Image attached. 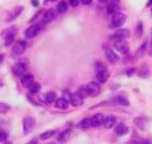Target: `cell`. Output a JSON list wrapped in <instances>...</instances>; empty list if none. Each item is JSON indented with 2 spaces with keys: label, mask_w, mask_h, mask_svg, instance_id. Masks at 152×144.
I'll return each instance as SVG.
<instances>
[{
  "label": "cell",
  "mask_w": 152,
  "mask_h": 144,
  "mask_svg": "<svg viewBox=\"0 0 152 144\" xmlns=\"http://www.w3.org/2000/svg\"><path fill=\"white\" fill-rule=\"evenodd\" d=\"M146 5H147L148 7L152 5V0H148V2H147V4H146Z\"/></svg>",
  "instance_id": "42"
},
{
  "label": "cell",
  "mask_w": 152,
  "mask_h": 144,
  "mask_svg": "<svg viewBox=\"0 0 152 144\" xmlns=\"http://www.w3.org/2000/svg\"><path fill=\"white\" fill-rule=\"evenodd\" d=\"M27 144H37V142L36 140H31L30 141V142L28 143Z\"/></svg>",
  "instance_id": "44"
},
{
  "label": "cell",
  "mask_w": 152,
  "mask_h": 144,
  "mask_svg": "<svg viewBox=\"0 0 152 144\" xmlns=\"http://www.w3.org/2000/svg\"><path fill=\"white\" fill-rule=\"evenodd\" d=\"M72 134V129H66L64 131H63L62 132L60 133V134L58 137V141L59 143L63 144L66 143L67 141L69 140L70 137Z\"/></svg>",
  "instance_id": "15"
},
{
  "label": "cell",
  "mask_w": 152,
  "mask_h": 144,
  "mask_svg": "<svg viewBox=\"0 0 152 144\" xmlns=\"http://www.w3.org/2000/svg\"><path fill=\"white\" fill-rule=\"evenodd\" d=\"M2 144H12V143L11 142V141H5V142L3 143Z\"/></svg>",
  "instance_id": "46"
},
{
  "label": "cell",
  "mask_w": 152,
  "mask_h": 144,
  "mask_svg": "<svg viewBox=\"0 0 152 144\" xmlns=\"http://www.w3.org/2000/svg\"><path fill=\"white\" fill-rule=\"evenodd\" d=\"M150 144H152V141H151V142H150Z\"/></svg>",
  "instance_id": "49"
},
{
  "label": "cell",
  "mask_w": 152,
  "mask_h": 144,
  "mask_svg": "<svg viewBox=\"0 0 152 144\" xmlns=\"http://www.w3.org/2000/svg\"><path fill=\"white\" fill-rule=\"evenodd\" d=\"M149 55H152V35H151V38L150 49H149Z\"/></svg>",
  "instance_id": "40"
},
{
  "label": "cell",
  "mask_w": 152,
  "mask_h": 144,
  "mask_svg": "<svg viewBox=\"0 0 152 144\" xmlns=\"http://www.w3.org/2000/svg\"><path fill=\"white\" fill-rule=\"evenodd\" d=\"M8 134L6 132L3 130H0V142H5L7 140Z\"/></svg>",
  "instance_id": "34"
},
{
  "label": "cell",
  "mask_w": 152,
  "mask_h": 144,
  "mask_svg": "<svg viewBox=\"0 0 152 144\" xmlns=\"http://www.w3.org/2000/svg\"><path fill=\"white\" fill-rule=\"evenodd\" d=\"M104 118V116L102 114H101V113L95 114V115L93 116L92 118L90 119V125H91L92 127H99L100 126L103 125Z\"/></svg>",
  "instance_id": "11"
},
{
  "label": "cell",
  "mask_w": 152,
  "mask_h": 144,
  "mask_svg": "<svg viewBox=\"0 0 152 144\" xmlns=\"http://www.w3.org/2000/svg\"><path fill=\"white\" fill-rule=\"evenodd\" d=\"M94 69H95V71H96V73H99V72L107 70V67L105 66V64L101 61H96V62H95Z\"/></svg>",
  "instance_id": "25"
},
{
  "label": "cell",
  "mask_w": 152,
  "mask_h": 144,
  "mask_svg": "<svg viewBox=\"0 0 152 144\" xmlns=\"http://www.w3.org/2000/svg\"><path fill=\"white\" fill-rule=\"evenodd\" d=\"M126 20L127 17L125 14L122 12H116L113 14L111 18V26L113 28L119 29L125 24Z\"/></svg>",
  "instance_id": "2"
},
{
  "label": "cell",
  "mask_w": 152,
  "mask_h": 144,
  "mask_svg": "<svg viewBox=\"0 0 152 144\" xmlns=\"http://www.w3.org/2000/svg\"><path fill=\"white\" fill-rule=\"evenodd\" d=\"M69 5L68 3L66 2V1L65 0H61L57 5V10L59 13L63 14V13H65L66 11L68 10Z\"/></svg>",
  "instance_id": "22"
},
{
  "label": "cell",
  "mask_w": 152,
  "mask_h": 144,
  "mask_svg": "<svg viewBox=\"0 0 152 144\" xmlns=\"http://www.w3.org/2000/svg\"><path fill=\"white\" fill-rule=\"evenodd\" d=\"M3 85H4L3 82H2V79H0V87H3Z\"/></svg>",
  "instance_id": "45"
},
{
  "label": "cell",
  "mask_w": 152,
  "mask_h": 144,
  "mask_svg": "<svg viewBox=\"0 0 152 144\" xmlns=\"http://www.w3.org/2000/svg\"><path fill=\"white\" fill-rule=\"evenodd\" d=\"M114 132L117 136H124L128 133L129 129L125 123H120L116 125L115 129H114Z\"/></svg>",
  "instance_id": "17"
},
{
  "label": "cell",
  "mask_w": 152,
  "mask_h": 144,
  "mask_svg": "<svg viewBox=\"0 0 152 144\" xmlns=\"http://www.w3.org/2000/svg\"><path fill=\"white\" fill-rule=\"evenodd\" d=\"M48 144H56V143H55L52 142V143H48Z\"/></svg>",
  "instance_id": "48"
},
{
  "label": "cell",
  "mask_w": 152,
  "mask_h": 144,
  "mask_svg": "<svg viewBox=\"0 0 152 144\" xmlns=\"http://www.w3.org/2000/svg\"><path fill=\"white\" fill-rule=\"evenodd\" d=\"M23 10H24V7L22 5H18V6H16L12 8L7 15L6 20H5L7 23H11V22L14 21L23 13Z\"/></svg>",
  "instance_id": "5"
},
{
  "label": "cell",
  "mask_w": 152,
  "mask_h": 144,
  "mask_svg": "<svg viewBox=\"0 0 152 144\" xmlns=\"http://www.w3.org/2000/svg\"><path fill=\"white\" fill-rule=\"evenodd\" d=\"M11 110V105L5 102H0V114H7Z\"/></svg>",
  "instance_id": "31"
},
{
  "label": "cell",
  "mask_w": 152,
  "mask_h": 144,
  "mask_svg": "<svg viewBox=\"0 0 152 144\" xmlns=\"http://www.w3.org/2000/svg\"><path fill=\"white\" fill-rule=\"evenodd\" d=\"M4 60H5V55L4 54H0V65L3 63Z\"/></svg>",
  "instance_id": "38"
},
{
  "label": "cell",
  "mask_w": 152,
  "mask_h": 144,
  "mask_svg": "<svg viewBox=\"0 0 152 144\" xmlns=\"http://www.w3.org/2000/svg\"><path fill=\"white\" fill-rule=\"evenodd\" d=\"M46 102L48 103H52L56 99V93L54 91H49L46 94Z\"/></svg>",
  "instance_id": "28"
},
{
  "label": "cell",
  "mask_w": 152,
  "mask_h": 144,
  "mask_svg": "<svg viewBox=\"0 0 152 144\" xmlns=\"http://www.w3.org/2000/svg\"><path fill=\"white\" fill-rule=\"evenodd\" d=\"M130 32L126 29H118L115 33L113 34V38L115 40H125L129 37Z\"/></svg>",
  "instance_id": "16"
},
{
  "label": "cell",
  "mask_w": 152,
  "mask_h": 144,
  "mask_svg": "<svg viewBox=\"0 0 152 144\" xmlns=\"http://www.w3.org/2000/svg\"><path fill=\"white\" fill-rule=\"evenodd\" d=\"M90 126H91V125H90V120L87 118L83 119L82 120L78 122V124H77V128L80 129H87Z\"/></svg>",
  "instance_id": "23"
},
{
  "label": "cell",
  "mask_w": 152,
  "mask_h": 144,
  "mask_svg": "<svg viewBox=\"0 0 152 144\" xmlns=\"http://www.w3.org/2000/svg\"><path fill=\"white\" fill-rule=\"evenodd\" d=\"M40 32V26L39 24H34L28 28L25 32L26 37L28 39H32L35 37Z\"/></svg>",
  "instance_id": "9"
},
{
  "label": "cell",
  "mask_w": 152,
  "mask_h": 144,
  "mask_svg": "<svg viewBox=\"0 0 152 144\" xmlns=\"http://www.w3.org/2000/svg\"><path fill=\"white\" fill-rule=\"evenodd\" d=\"M97 1L100 3H106V2H109V0H97Z\"/></svg>",
  "instance_id": "41"
},
{
  "label": "cell",
  "mask_w": 152,
  "mask_h": 144,
  "mask_svg": "<svg viewBox=\"0 0 152 144\" xmlns=\"http://www.w3.org/2000/svg\"><path fill=\"white\" fill-rule=\"evenodd\" d=\"M17 32V29L15 26H11V27L5 29L3 32L1 33L2 37H4V44L5 46H9L14 43V38H15V35Z\"/></svg>",
  "instance_id": "1"
},
{
  "label": "cell",
  "mask_w": 152,
  "mask_h": 144,
  "mask_svg": "<svg viewBox=\"0 0 152 144\" xmlns=\"http://www.w3.org/2000/svg\"><path fill=\"white\" fill-rule=\"evenodd\" d=\"M31 5L34 7H36V8L39 6V5H40V1L39 0H31Z\"/></svg>",
  "instance_id": "36"
},
{
  "label": "cell",
  "mask_w": 152,
  "mask_h": 144,
  "mask_svg": "<svg viewBox=\"0 0 152 144\" xmlns=\"http://www.w3.org/2000/svg\"><path fill=\"white\" fill-rule=\"evenodd\" d=\"M84 97L80 93L79 91L72 93L69 96L70 103L74 107H78L84 104Z\"/></svg>",
  "instance_id": "6"
},
{
  "label": "cell",
  "mask_w": 152,
  "mask_h": 144,
  "mask_svg": "<svg viewBox=\"0 0 152 144\" xmlns=\"http://www.w3.org/2000/svg\"><path fill=\"white\" fill-rule=\"evenodd\" d=\"M125 144H140V143L137 140H130L128 141V142H127Z\"/></svg>",
  "instance_id": "39"
},
{
  "label": "cell",
  "mask_w": 152,
  "mask_h": 144,
  "mask_svg": "<svg viewBox=\"0 0 152 144\" xmlns=\"http://www.w3.org/2000/svg\"><path fill=\"white\" fill-rule=\"evenodd\" d=\"M87 95L91 97H96L101 92V87L98 82H90L85 87Z\"/></svg>",
  "instance_id": "3"
},
{
  "label": "cell",
  "mask_w": 152,
  "mask_h": 144,
  "mask_svg": "<svg viewBox=\"0 0 152 144\" xmlns=\"http://www.w3.org/2000/svg\"><path fill=\"white\" fill-rule=\"evenodd\" d=\"M147 46H148V43L147 41H145L142 43V45L139 48L138 51H137V54L139 57H142L143 55L145 54L146 50H147Z\"/></svg>",
  "instance_id": "32"
},
{
  "label": "cell",
  "mask_w": 152,
  "mask_h": 144,
  "mask_svg": "<svg viewBox=\"0 0 152 144\" xmlns=\"http://www.w3.org/2000/svg\"><path fill=\"white\" fill-rule=\"evenodd\" d=\"M56 107L61 110H66L69 108V102L66 99L61 97L56 100Z\"/></svg>",
  "instance_id": "21"
},
{
  "label": "cell",
  "mask_w": 152,
  "mask_h": 144,
  "mask_svg": "<svg viewBox=\"0 0 152 144\" xmlns=\"http://www.w3.org/2000/svg\"><path fill=\"white\" fill-rule=\"evenodd\" d=\"M26 70V67L25 64L21 62L17 63L13 67V73L17 77H21L23 75H25V72Z\"/></svg>",
  "instance_id": "12"
},
{
  "label": "cell",
  "mask_w": 152,
  "mask_h": 144,
  "mask_svg": "<svg viewBox=\"0 0 152 144\" xmlns=\"http://www.w3.org/2000/svg\"><path fill=\"white\" fill-rule=\"evenodd\" d=\"M151 13H152V8H151Z\"/></svg>",
  "instance_id": "50"
},
{
  "label": "cell",
  "mask_w": 152,
  "mask_h": 144,
  "mask_svg": "<svg viewBox=\"0 0 152 144\" xmlns=\"http://www.w3.org/2000/svg\"><path fill=\"white\" fill-rule=\"evenodd\" d=\"M55 134V130H49V131H46V132H43L40 134V138L41 140L44 141L46 140L49 139V138L52 137V136H54Z\"/></svg>",
  "instance_id": "27"
},
{
  "label": "cell",
  "mask_w": 152,
  "mask_h": 144,
  "mask_svg": "<svg viewBox=\"0 0 152 144\" xmlns=\"http://www.w3.org/2000/svg\"><path fill=\"white\" fill-rule=\"evenodd\" d=\"M119 5H120V0H109L107 7V11L109 14H115L117 12Z\"/></svg>",
  "instance_id": "13"
},
{
  "label": "cell",
  "mask_w": 152,
  "mask_h": 144,
  "mask_svg": "<svg viewBox=\"0 0 152 144\" xmlns=\"http://www.w3.org/2000/svg\"><path fill=\"white\" fill-rule=\"evenodd\" d=\"M35 123H36V121H35L33 117H28L23 120V134H24L25 136L29 134L33 131L34 128L35 126Z\"/></svg>",
  "instance_id": "4"
},
{
  "label": "cell",
  "mask_w": 152,
  "mask_h": 144,
  "mask_svg": "<svg viewBox=\"0 0 152 144\" xmlns=\"http://www.w3.org/2000/svg\"><path fill=\"white\" fill-rule=\"evenodd\" d=\"M80 0H69V3L73 8H75V7L78 6L79 5Z\"/></svg>",
  "instance_id": "35"
},
{
  "label": "cell",
  "mask_w": 152,
  "mask_h": 144,
  "mask_svg": "<svg viewBox=\"0 0 152 144\" xmlns=\"http://www.w3.org/2000/svg\"><path fill=\"white\" fill-rule=\"evenodd\" d=\"M116 123V117L113 115H109L105 117L103 125L106 129H111Z\"/></svg>",
  "instance_id": "20"
},
{
  "label": "cell",
  "mask_w": 152,
  "mask_h": 144,
  "mask_svg": "<svg viewBox=\"0 0 152 144\" xmlns=\"http://www.w3.org/2000/svg\"><path fill=\"white\" fill-rule=\"evenodd\" d=\"M26 48H27V43L24 40H19L12 46V52L14 55H22L26 52Z\"/></svg>",
  "instance_id": "8"
},
{
  "label": "cell",
  "mask_w": 152,
  "mask_h": 144,
  "mask_svg": "<svg viewBox=\"0 0 152 144\" xmlns=\"http://www.w3.org/2000/svg\"><path fill=\"white\" fill-rule=\"evenodd\" d=\"M55 17H56V14H55V10L52 9V8L47 10V11L43 13V16H42V23L43 24H48V23L53 21L55 19Z\"/></svg>",
  "instance_id": "10"
},
{
  "label": "cell",
  "mask_w": 152,
  "mask_h": 144,
  "mask_svg": "<svg viewBox=\"0 0 152 144\" xmlns=\"http://www.w3.org/2000/svg\"><path fill=\"white\" fill-rule=\"evenodd\" d=\"M134 123L135 126H137L141 130L144 131L145 129V123L142 117H137V118L134 119Z\"/></svg>",
  "instance_id": "26"
},
{
  "label": "cell",
  "mask_w": 152,
  "mask_h": 144,
  "mask_svg": "<svg viewBox=\"0 0 152 144\" xmlns=\"http://www.w3.org/2000/svg\"><path fill=\"white\" fill-rule=\"evenodd\" d=\"M40 89H41V86H40V84L37 82H34L28 87L29 92L31 94L37 93L40 90Z\"/></svg>",
  "instance_id": "24"
},
{
  "label": "cell",
  "mask_w": 152,
  "mask_h": 144,
  "mask_svg": "<svg viewBox=\"0 0 152 144\" xmlns=\"http://www.w3.org/2000/svg\"><path fill=\"white\" fill-rule=\"evenodd\" d=\"M105 56H106V58L108 62L112 64H116L119 59V55L110 49H107L105 51Z\"/></svg>",
  "instance_id": "14"
},
{
  "label": "cell",
  "mask_w": 152,
  "mask_h": 144,
  "mask_svg": "<svg viewBox=\"0 0 152 144\" xmlns=\"http://www.w3.org/2000/svg\"><path fill=\"white\" fill-rule=\"evenodd\" d=\"M81 2L83 5H90V4L92 3L93 0H81Z\"/></svg>",
  "instance_id": "37"
},
{
  "label": "cell",
  "mask_w": 152,
  "mask_h": 144,
  "mask_svg": "<svg viewBox=\"0 0 152 144\" xmlns=\"http://www.w3.org/2000/svg\"><path fill=\"white\" fill-rule=\"evenodd\" d=\"M55 1H57V0H44L43 3L46 4V3H48L49 2H55Z\"/></svg>",
  "instance_id": "43"
},
{
  "label": "cell",
  "mask_w": 152,
  "mask_h": 144,
  "mask_svg": "<svg viewBox=\"0 0 152 144\" xmlns=\"http://www.w3.org/2000/svg\"><path fill=\"white\" fill-rule=\"evenodd\" d=\"M148 75V67L146 65V64H144L139 71V76L140 77H145Z\"/></svg>",
  "instance_id": "33"
},
{
  "label": "cell",
  "mask_w": 152,
  "mask_h": 144,
  "mask_svg": "<svg viewBox=\"0 0 152 144\" xmlns=\"http://www.w3.org/2000/svg\"><path fill=\"white\" fill-rule=\"evenodd\" d=\"M113 102H114L115 105H117L118 104V105H125V106L129 105L128 101L125 98L122 97V96H118V97L115 98V99L113 100Z\"/></svg>",
  "instance_id": "29"
},
{
  "label": "cell",
  "mask_w": 152,
  "mask_h": 144,
  "mask_svg": "<svg viewBox=\"0 0 152 144\" xmlns=\"http://www.w3.org/2000/svg\"><path fill=\"white\" fill-rule=\"evenodd\" d=\"M110 74L108 73L107 70H104V71L99 72L96 73V80H97L99 84H104L105 82H107L108 79H109Z\"/></svg>",
  "instance_id": "19"
},
{
  "label": "cell",
  "mask_w": 152,
  "mask_h": 144,
  "mask_svg": "<svg viewBox=\"0 0 152 144\" xmlns=\"http://www.w3.org/2000/svg\"><path fill=\"white\" fill-rule=\"evenodd\" d=\"M34 82V79L33 75L31 74V73H27V74H25L22 76L21 83L25 87L28 88Z\"/></svg>",
  "instance_id": "18"
},
{
  "label": "cell",
  "mask_w": 152,
  "mask_h": 144,
  "mask_svg": "<svg viewBox=\"0 0 152 144\" xmlns=\"http://www.w3.org/2000/svg\"><path fill=\"white\" fill-rule=\"evenodd\" d=\"M115 49L121 54L126 55L129 51V45L125 40H116L114 43Z\"/></svg>",
  "instance_id": "7"
},
{
  "label": "cell",
  "mask_w": 152,
  "mask_h": 144,
  "mask_svg": "<svg viewBox=\"0 0 152 144\" xmlns=\"http://www.w3.org/2000/svg\"><path fill=\"white\" fill-rule=\"evenodd\" d=\"M135 33H136V35H137V37L138 38H140L142 36V34H143L142 22H141V21L138 22L137 26H136Z\"/></svg>",
  "instance_id": "30"
},
{
  "label": "cell",
  "mask_w": 152,
  "mask_h": 144,
  "mask_svg": "<svg viewBox=\"0 0 152 144\" xmlns=\"http://www.w3.org/2000/svg\"><path fill=\"white\" fill-rule=\"evenodd\" d=\"M143 144H150V142H149L148 140H145L144 142H143Z\"/></svg>",
  "instance_id": "47"
}]
</instances>
